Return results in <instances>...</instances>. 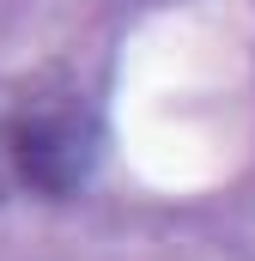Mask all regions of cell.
<instances>
[{
	"mask_svg": "<svg viewBox=\"0 0 255 261\" xmlns=\"http://www.w3.org/2000/svg\"><path fill=\"white\" fill-rule=\"evenodd\" d=\"M0 122H6V158H12L18 189H31L37 200H73L91 182L104 128H97L91 97L73 79L49 73V79L24 85V97H12V110Z\"/></svg>",
	"mask_w": 255,
	"mask_h": 261,
	"instance_id": "6da1fadb",
	"label": "cell"
},
{
	"mask_svg": "<svg viewBox=\"0 0 255 261\" xmlns=\"http://www.w3.org/2000/svg\"><path fill=\"white\" fill-rule=\"evenodd\" d=\"M12 182V158H6V122H0V189Z\"/></svg>",
	"mask_w": 255,
	"mask_h": 261,
	"instance_id": "7a4b0ae2",
	"label": "cell"
}]
</instances>
